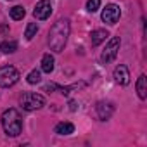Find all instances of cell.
<instances>
[{
    "label": "cell",
    "mask_w": 147,
    "mask_h": 147,
    "mask_svg": "<svg viewBox=\"0 0 147 147\" xmlns=\"http://www.w3.org/2000/svg\"><path fill=\"white\" fill-rule=\"evenodd\" d=\"M69 36V21L67 19H59L54 23V26L49 31V47L54 52H62Z\"/></svg>",
    "instance_id": "1"
},
{
    "label": "cell",
    "mask_w": 147,
    "mask_h": 147,
    "mask_svg": "<svg viewBox=\"0 0 147 147\" xmlns=\"http://www.w3.org/2000/svg\"><path fill=\"white\" fill-rule=\"evenodd\" d=\"M2 126L9 137H18L23 130V118L18 109H7L2 114Z\"/></svg>",
    "instance_id": "2"
},
{
    "label": "cell",
    "mask_w": 147,
    "mask_h": 147,
    "mask_svg": "<svg viewBox=\"0 0 147 147\" xmlns=\"http://www.w3.org/2000/svg\"><path fill=\"white\" fill-rule=\"evenodd\" d=\"M21 106H23V109H26V111L40 109V107L45 106V97L40 95V94H35V92H26V94H23V97H21Z\"/></svg>",
    "instance_id": "3"
},
{
    "label": "cell",
    "mask_w": 147,
    "mask_h": 147,
    "mask_svg": "<svg viewBox=\"0 0 147 147\" xmlns=\"http://www.w3.org/2000/svg\"><path fill=\"white\" fill-rule=\"evenodd\" d=\"M18 80H19V71L14 66L0 67V87L2 88H9V87L16 85Z\"/></svg>",
    "instance_id": "4"
},
{
    "label": "cell",
    "mask_w": 147,
    "mask_h": 147,
    "mask_svg": "<svg viewBox=\"0 0 147 147\" xmlns=\"http://www.w3.org/2000/svg\"><path fill=\"white\" fill-rule=\"evenodd\" d=\"M119 45H121L119 36H113V38L109 40V43L106 45V49L102 50V54H100V62H102V64H109V62H113V61L116 59V55H118Z\"/></svg>",
    "instance_id": "5"
},
{
    "label": "cell",
    "mask_w": 147,
    "mask_h": 147,
    "mask_svg": "<svg viewBox=\"0 0 147 147\" xmlns=\"http://www.w3.org/2000/svg\"><path fill=\"white\" fill-rule=\"evenodd\" d=\"M121 18V9L116 4H107L106 9L102 11V21L107 24H116Z\"/></svg>",
    "instance_id": "6"
},
{
    "label": "cell",
    "mask_w": 147,
    "mask_h": 147,
    "mask_svg": "<svg viewBox=\"0 0 147 147\" xmlns=\"http://www.w3.org/2000/svg\"><path fill=\"white\" fill-rule=\"evenodd\" d=\"M52 14V4L49 2V0H40V2L35 5V11H33V16L40 21H45L49 19Z\"/></svg>",
    "instance_id": "7"
},
{
    "label": "cell",
    "mask_w": 147,
    "mask_h": 147,
    "mask_svg": "<svg viewBox=\"0 0 147 147\" xmlns=\"http://www.w3.org/2000/svg\"><path fill=\"white\" fill-rule=\"evenodd\" d=\"M95 109H97V116H99L100 121L109 119V118L113 116V113H114V106H113V102H107V100H100V102L95 106Z\"/></svg>",
    "instance_id": "8"
},
{
    "label": "cell",
    "mask_w": 147,
    "mask_h": 147,
    "mask_svg": "<svg viewBox=\"0 0 147 147\" xmlns=\"http://www.w3.org/2000/svg\"><path fill=\"white\" fill-rule=\"evenodd\" d=\"M113 78H114V82L119 83V85H128V83H130V71H128V67H126L125 64L116 66V69H114V73H113Z\"/></svg>",
    "instance_id": "9"
},
{
    "label": "cell",
    "mask_w": 147,
    "mask_h": 147,
    "mask_svg": "<svg viewBox=\"0 0 147 147\" xmlns=\"http://www.w3.org/2000/svg\"><path fill=\"white\" fill-rule=\"evenodd\" d=\"M107 36H109V33H107L106 30H94V31L90 33V43H92V47H97V45L102 43Z\"/></svg>",
    "instance_id": "10"
},
{
    "label": "cell",
    "mask_w": 147,
    "mask_h": 147,
    "mask_svg": "<svg viewBox=\"0 0 147 147\" xmlns=\"http://www.w3.org/2000/svg\"><path fill=\"white\" fill-rule=\"evenodd\" d=\"M135 87H137V94H138V97L144 100V99L147 97V78H145V75H140V76H138Z\"/></svg>",
    "instance_id": "11"
},
{
    "label": "cell",
    "mask_w": 147,
    "mask_h": 147,
    "mask_svg": "<svg viewBox=\"0 0 147 147\" xmlns=\"http://www.w3.org/2000/svg\"><path fill=\"white\" fill-rule=\"evenodd\" d=\"M54 131L57 133V135H69V133H73L75 131V125L73 123H57L55 125V128H54Z\"/></svg>",
    "instance_id": "12"
},
{
    "label": "cell",
    "mask_w": 147,
    "mask_h": 147,
    "mask_svg": "<svg viewBox=\"0 0 147 147\" xmlns=\"http://www.w3.org/2000/svg\"><path fill=\"white\" fill-rule=\"evenodd\" d=\"M42 71L43 73H49V75L54 71V57L50 54H45L42 57Z\"/></svg>",
    "instance_id": "13"
},
{
    "label": "cell",
    "mask_w": 147,
    "mask_h": 147,
    "mask_svg": "<svg viewBox=\"0 0 147 147\" xmlns=\"http://www.w3.org/2000/svg\"><path fill=\"white\" fill-rule=\"evenodd\" d=\"M0 50L4 54H12L18 50V42L16 40H7V42H2L0 43Z\"/></svg>",
    "instance_id": "14"
},
{
    "label": "cell",
    "mask_w": 147,
    "mask_h": 147,
    "mask_svg": "<svg viewBox=\"0 0 147 147\" xmlns=\"http://www.w3.org/2000/svg\"><path fill=\"white\" fill-rule=\"evenodd\" d=\"M26 82H28L30 85H36V83H40V82H42V73H40L38 69H33L30 75L26 76Z\"/></svg>",
    "instance_id": "15"
},
{
    "label": "cell",
    "mask_w": 147,
    "mask_h": 147,
    "mask_svg": "<svg viewBox=\"0 0 147 147\" xmlns=\"http://www.w3.org/2000/svg\"><path fill=\"white\" fill-rule=\"evenodd\" d=\"M26 16V11H24V7H21V5H16V7H12L11 9V18L14 19V21H19V19H23Z\"/></svg>",
    "instance_id": "16"
},
{
    "label": "cell",
    "mask_w": 147,
    "mask_h": 147,
    "mask_svg": "<svg viewBox=\"0 0 147 147\" xmlns=\"http://www.w3.org/2000/svg\"><path fill=\"white\" fill-rule=\"evenodd\" d=\"M36 33H38V24H36V23H30V24L26 26L24 36H26V40H31V38H33Z\"/></svg>",
    "instance_id": "17"
},
{
    "label": "cell",
    "mask_w": 147,
    "mask_h": 147,
    "mask_svg": "<svg viewBox=\"0 0 147 147\" xmlns=\"http://www.w3.org/2000/svg\"><path fill=\"white\" fill-rule=\"evenodd\" d=\"M99 7H100V0H88L87 2V11L88 12H95V11H99Z\"/></svg>",
    "instance_id": "18"
},
{
    "label": "cell",
    "mask_w": 147,
    "mask_h": 147,
    "mask_svg": "<svg viewBox=\"0 0 147 147\" xmlns=\"http://www.w3.org/2000/svg\"><path fill=\"white\" fill-rule=\"evenodd\" d=\"M83 83H80V85H71V87H61L59 90H61V94L62 95H69V92L73 90V88H78V87H82Z\"/></svg>",
    "instance_id": "19"
},
{
    "label": "cell",
    "mask_w": 147,
    "mask_h": 147,
    "mask_svg": "<svg viewBox=\"0 0 147 147\" xmlns=\"http://www.w3.org/2000/svg\"><path fill=\"white\" fill-rule=\"evenodd\" d=\"M54 88H57V85H55V83H49V85H45L43 90H45V92H50V90H54Z\"/></svg>",
    "instance_id": "20"
},
{
    "label": "cell",
    "mask_w": 147,
    "mask_h": 147,
    "mask_svg": "<svg viewBox=\"0 0 147 147\" xmlns=\"http://www.w3.org/2000/svg\"><path fill=\"white\" fill-rule=\"evenodd\" d=\"M7 31H9V26H7V24H2V26H0V33H2V35L7 33Z\"/></svg>",
    "instance_id": "21"
},
{
    "label": "cell",
    "mask_w": 147,
    "mask_h": 147,
    "mask_svg": "<svg viewBox=\"0 0 147 147\" xmlns=\"http://www.w3.org/2000/svg\"><path fill=\"white\" fill-rule=\"evenodd\" d=\"M76 107H78V106H76L75 100H71V102H69V109H71V111H76Z\"/></svg>",
    "instance_id": "22"
}]
</instances>
